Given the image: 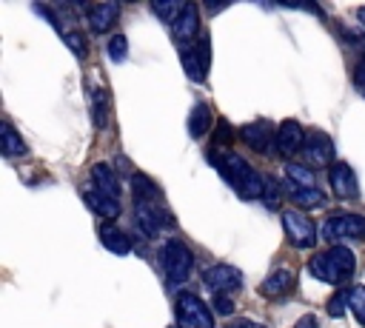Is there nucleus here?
Listing matches in <instances>:
<instances>
[{"mask_svg": "<svg viewBox=\"0 0 365 328\" xmlns=\"http://www.w3.org/2000/svg\"><path fill=\"white\" fill-rule=\"evenodd\" d=\"M208 157H211V165L222 174V180L242 200H262V194H265V177L257 168H251L240 154H228V151L211 148Z\"/></svg>", "mask_w": 365, "mask_h": 328, "instance_id": "obj_1", "label": "nucleus"}, {"mask_svg": "<svg viewBox=\"0 0 365 328\" xmlns=\"http://www.w3.org/2000/svg\"><path fill=\"white\" fill-rule=\"evenodd\" d=\"M354 268H356V260H354V251H348L345 245H331L328 251L322 254H314L308 260V271L322 280V282H331V285H339L345 280L354 277Z\"/></svg>", "mask_w": 365, "mask_h": 328, "instance_id": "obj_2", "label": "nucleus"}, {"mask_svg": "<svg viewBox=\"0 0 365 328\" xmlns=\"http://www.w3.org/2000/svg\"><path fill=\"white\" fill-rule=\"evenodd\" d=\"M160 260H163V271H165L168 282H185L194 268V254L182 240H168L163 245Z\"/></svg>", "mask_w": 365, "mask_h": 328, "instance_id": "obj_3", "label": "nucleus"}, {"mask_svg": "<svg viewBox=\"0 0 365 328\" xmlns=\"http://www.w3.org/2000/svg\"><path fill=\"white\" fill-rule=\"evenodd\" d=\"M322 240L342 242V240H365V217L362 214H331L322 225Z\"/></svg>", "mask_w": 365, "mask_h": 328, "instance_id": "obj_4", "label": "nucleus"}, {"mask_svg": "<svg viewBox=\"0 0 365 328\" xmlns=\"http://www.w3.org/2000/svg\"><path fill=\"white\" fill-rule=\"evenodd\" d=\"M174 311L180 328H214V314L197 294H180Z\"/></svg>", "mask_w": 365, "mask_h": 328, "instance_id": "obj_5", "label": "nucleus"}, {"mask_svg": "<svg viewBox=\"0 0 365 328\" xmlns=\"http://www.w3.org/2000/svg\"><path fill=\"white\" fill-rule=\"evenodd\" d=\"M282 228L291 240V245L297 248H314L317 245V222L305 214V211H282Z\"/></svg>", "mask_w": 365, "mask_h": 328, "instance_id": "obj_6", "label": "nucleus"}, {"mask_svg": "<svg viewBox=\"0 0 365 328\" xmlns=\"http://www.w3.org/2000/svg\"><path fill=\"white\" fill-rule=\"evenodd\" d=\"M208 60H211V51H208V40H194V43H182L180 46V63L185 68V74L194 80V83H202L208 77Z\"/></svg>", "mask_w": 365, "mask_h": 328, "instance_id": "obj_7", "label": "nucleus"}, {"mask_svg": "<svg viewBox=\"0 0 365 328\" xmlns=\"http://www.w3.org/2000/svg\"><path fill=\"white\" fill-rule=\"evenodd\" d=\"M202 282H205V288L214 291V297L217 294H231L242 285V274H240V268H234L228 262H217L202 274Z\"/></svg>", "mask_w": 365, "mask_h": 328, "instance_id": "obj_8", "label": "nucleus"}, {"mask_svg": "<svg viewBox=\"0 0 365 328\" xmlns=\"http://www.w3.org/2000/svg\"><path fill=\"white\" fill-rule=\"evenodd\" d=\"M302 157L311 165H334V140L325 131H308L305 134V145H302Z\"/></svg>", "mask_w": 365, "mask_h": 328, "instance_id": "obj_9", "label": "nucleus"}, {"mask_svg": "<svg viewBox=\"0 0 365 328\" xmlns=\"http://www.w3.org/2000/svg\"><path fill=\"white\" fill-rule=\"evenodd\" d=\"M240 137L257 151V154H268L271 145H277V131L268 120H254V123H245L240 128Z\"/></svg>", "mask_w": 365, "mask_h": 328, "instance_id": "obj_10", "label": "nucleus"}, {"mask_svg": "<svg viewBox=\"0 0 365 328\" xmlns=\"http://www.w3.org/2000/svg\"><path fill=\"white\" fill-rule=\"evenodd\" d=\"M328 183H331V191L339 197V200H354L359 194V183H356V174L348 163L336 160L331 168H328Z\"/></svg>", "mask_w": 365, "mask_h": 328, "instance_id": "obj_11", "label": "nucleus"}, {"mask_svg": "<svg viewBox=\"0 0 365 328\" xmlns=\"http://www.w3.org/2000/svg\"><path fill=\"white\" fill-rule=\"evenodd\" d=\"M134 220H137V225L145 237H157L163 231V225L171 222L168 214L163 211V205H157V203H137L134 205Z\"/></svg>", "mask_w": 365, "mask_h": 328, "instance_id": "obj_12", "label": "nucleus"}, {"mask_svg": "<svg viewBox=\"0 0 365 328\" xmlns=\"http://www.w3.org/2000/svg\"><path fill=\"white\" fill-rule=\"evenodd\" d=\"M305 145V131L297 120H282L277 125V154L282 157H294L299 148Z\"/></svg>", "mask_w": 365, "mask_h": 328, "instance_id": "obj_13", "label": "nucleus"}, {"mask_svg": "<svg viewBox=\"0 0 365 328\" xmlns=\"http://www.w3.org/2000/svg\"><path fill=\"white\" fill-rule=\"evenodd\" d=\"M174 34L180 43H194L200 34V9L194 3H185V9L180 11V17L174 20Z\"/></svg>", "mask_w": 365, "mask_h": 328, "instance_id": "obj_14", "label": "nucleus"}, {"mask_svg": "<svg viewBox=\"0 0 365 328\" xmlns=\"http://www.w3.org/2000/svg\"><path fill=\"white\" fill-rule=\"evenodd\" d=\"M117 14H120V6H117V3H91V6L86 9V20H88L91 31H97V34L108 31V29L114 26Z\"/></svg>", "mask_w": 365, "mask_h": 328, "instance_id": "obj_15", "label": "nucleus"}, {"mask_svg": "<svg viewBox=\"0 0 365 328\" xmlns=\"http://www.w3.org/2000/svg\"><path fill=\"white\" fill-rule=\"evenodd\" d=\"M100 242H103L111 254H117V257H125V254H131V248H134V240H131L123 228H117V225H111V222H103V225H100Z\"/></svg>", "mask_w": 365, "mask_h": 328, "instance_id": "obj_16", "label": "nucleus"}, {"mask_svg": "<svg viewBox=\"0 0 365 328\" xmlns=\"http://www.w3.org/2000/svg\"><path fill=\"white\" fill-rule=\"evenodd\" d=\"M83 200H86V205H88L97 217H103V220H114V217L120 214V200H117V197H108V194H103V191H97V188L83 191Z\"/></svg>", "mask_w": 365, "mask_h": 328, "instance_id": "obj_17", "label": "nucleus"}, {"mask_svg": "<svg viewBox=\"0 0 365 328\" xmlns=\"http://www.w3.org/2000/svg\"><path fill=\"white\" fill-rule=\"evenodd\" d=\"M294 271H288V268H279V271H274V274H268L265 280H262V285H259V291L265 294V297H282V294H288V291H294Z\"/></svg>", "mask_w": 365, "mask_h": 328, "instance_id": "obj_18", "label": "nucleus"}, {"mask_svg": "<svg viewBox=\"0 0 365 328\" xmlns=\"http://www.w3.org/2000/svg\"><path fill=\"white\" fill-rule=\"evenodd\" d=\"M88 106H91V120L97 128L108 125V111H111V100L106 88H88Z\"/></svg>", "mask_w": 365, "mask_h": 328, "instance_id": "obj_19", "label": "nucleus"}, {"mask_svg": "<svg viewBox=\"0 0 365 328\" xmlns=\"http://www.w3.org/2000/svg\"><path fill=\"white\" fill-rule=\"evenodd\" d=\"M91 183H94L91 188H97V191H103L108 197H120V180H117V174L106 163H97L91 168Z\"/></svg>", "mask_w": 365, "mask_h": 328, "instance_id": "obj_20", "label": "nucleus"}, {"mask_svg": "<svg viewBox=\"0 0 365 328\" xmlns=\"http://www.w3.org/2000/svg\"><path fill=\"white\" fill-rule=\"evenodd\" d=\"M285 194L291 197V203L294 205H299V208H319V205H325V194L314 185V188H297V185H285Z\"/></svg>", "mask_w": 365, "mask_h": 328, "instance_id": "obj_21", "label": "nucleus"}, {"mask_svg": "<svg viewBox=\"0 0 365 328\" xmlns=\"http://www.w3.org/2000/svg\"><path fill=\"white\" fill-rule=\"evenodd\" d=\"M0 151L6 157H23L26 154V143H23V137L17 134V128L11 123L0 125Z\"/></svg>", "mask_w": 365, "mask_h": 328, "instance_id": "obj_22", "label": "nucleus"}, {"mask_svg": "<svg viewBox=\"0 0 365 328\" xmlns=\"http://www.w3.org/2000/svg\"><path fill=\"white\" fill-rule=\"evenodd\" d=\"M131 191H134V203H160V188L145 174L131 177Z\"/></svg>", "mask_w": 365, "mask_h": 328, "instance_id": "obj_23", "label": "nucleus"}, {"mask_svg": "<svg viewBox=\"0 0 365 328\" xmlns=\"http://www.w3.org/2000/svg\"><path fill=\"white\" fill-rule=\"evenodd\" d=\"M208 128H211V106L208 103H197L191 108V114H188V131L194 137H202V134H208Z\"/></svg>", "mask_w": 365, "mask_h": 328, "instance_id": "obj_24", "label": "nucleus"}, {"mask_svg": "<svg viewBox=\"0 0 365 328\" xmlns=\"http://www.w3.org/2000/svg\"><path fill=\"white\" fill-rule=\"evenodd\" d=\"M285 177H288V183L297 185V188H314V183H317L311 165H302V163H288V165H285Z\"/></svg>", "mask_w": 365, "mask_h": 328, "instance_id": "obj_25", "label": "nucleus"}, {"mask_svg": "<svg viewBox=\"0 0 365 328\" xmlns=\"http://www.w3.org/2000/svg\"><path fill=\"white\" fill-rule=\"evenodd\" d=\"M348 299H351V311H354V317L365 325V285H354V288L348 291Z\"/></svg>", "mask_w": 365, "mask_h": 328, "instance_id": "obj_26", "label": "nucleus"}, {"mask_svg": "<svg viewBox=\"0 0 365 328\" xmlns=\"http://www.w3.org/2000/svg\"><path fill=\"white\" fill-rule=\"evenodd\" d=\"M151 9H154V14H160L165 23H171V26H174V20H177V17H180V11L185 9V3H154Z\"/></svg>", "mask_w": 365, "mask_h": 328, "instance_id": "obj_27", "label": "nucleus"}, {"mask_svg": "<svg viewBox=\"0 0 365 328\" xmlns=\"http://www.w3.org/2000/svg\"><path fill=\"white\" fill-rule=\"evenodd\" d=\"M106 51H108V57H111L114 63H120V60H125V54H128V40H125L123 34H114V37L108 40Z\"/></svg>", "mask_w": 365, "mask_h": 328, "instance_id": "obj_28", "label": "nucleus"}, {"mask_svg": "<svg viewBox=\"0 0 365 328\" xmlns=\"http://www.w3.org/2000/svg\"><path fill=\"white\" fill-rule=\"evenodd\" d=\"M351 308V299H348V291H336L331 299H328V305H325V311L331 314V317H342L345 311Z\"/></svg>", "mask_w": 365, "mask_h": 328, "instance_id": "obj_29", "label": "nucleus"}, {"mask_svg": "<svg viewBox=\"0 0 365 328\" xmlns=\"http://www.w3.org/2000/svg\"><path fill=\"white\" fill-rule=\"evenodd\" d=\"M63 40H66V46H68L77 57H86V54H88V48H86V34H83V31H66Z\"/></svg>", "mask_w": 365, "mask_h": 328, "instance_id": "obj_30", "label": "nucleus"}, {"mask_svg": "<svg viewBox=\"0 0 365 328\" xmlns=\"http://www.w3.org/2000/svg\"><path fill=\"white\" fill-rule=\"evenodd\" d=\"M279 197H282V185L274 177H265V194H262V200L274 208V205H279Z\"/></svg>", "mask_w": 365, "mask_h": 328, "instance_id": "obj_31", "label": "nucleus"}, {"mask_svg": "<svg viewBox=\"0 0 365 328\" xmlns=\"http://www.w3.org/2000/svg\"><path fill=\"white\" fill-rule=\"evenodd\" d=\"M214 143H217V145H225V143H231V125H228L225 120H220V123H217V131H214Z\"/></svg>", "mask_w": 365, "mask_h": 328, "instance_id": "obj_32", "label": "nucleus"}, {"mask_svg": "<svg viewBox=\"0 0 365 328\" xmlns=\"http://www.w3.org/2000/svg\"><path fill=\"white\" fill-rule=\"evenodd\" d=\"M214 308H217L222 317H228V314L234 311V302H231V297H225V294H217V297H214Z\"/></svg>", "mask_w": 365, "mask_h": 328, "instance_id": "obj_33", "label": "nucleus"}, {"mask_svg": "<svg viewBox=\"0 0 365 328\" xmlns=\"http://www.w3.org/2000/svg\"><path fill=\"white\" fill-rule=\"evenodd\" d=\"M294 328H317V317H314V314H305L302 319H297Z\"/></svg>", "mask_w": 365, "mask_h": 328, "instance_id": "obj_34", "label": "nucleus"}, {"mask_svg": "<svg viewBox=\"0 0 365 328\" xmlns=\"http://www.w3.org/2000/svg\"><path fill=\"white\" fill-rule=\"evenodd\" d=\"M228 328H265L262 322H251V319H237V322H231Z\"/></svg>", "mask_w": 365, "mask_h": 328, "instance_id": "obj_35", "label": "nucleus"}, {"mask_svg": "<svg viewBox=\"0 0 365 328\" xmlns=\"http://www.w3.org/2000/svg\"><path fill=\"white\" fill-rule=\"evenodd\" d=\"M356 86L362 88V94H365V60L359 63V68H356Z\"/></svg>", "mask_w": 365, "mask_h": 328, "instance_id": "obj_36", "label": "nucleus"}, {"mask_svg": "<svg viewBox=\"0 0 365 328\" xmlns=\"http://www.w3.org/2000/svg\"><path fill=\"white\" fill-rule=\"evenodd\" d=\"M359 17H362V23H365V9H362V11H359Z\"/></svg>", "mask_w": 365, "mask_h": 328, "instance_id": "obj_37", "label": "nucleus"}, {"mask_svg": "<svg viewBox=\"0 0 365 328\" xmlns=\"http://www.w3.org/2000/svg\"><path fill=\"white\" fill-rule=\"evenodd\" d=\"M174 328H180V325H174Z\"/></svg>", "mask_w": 365, "mask_h": 328, "instance_id": "obj_38", "label": "nucleus"}]
</instances>
